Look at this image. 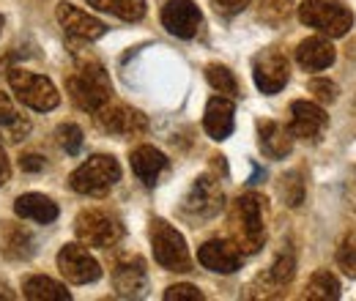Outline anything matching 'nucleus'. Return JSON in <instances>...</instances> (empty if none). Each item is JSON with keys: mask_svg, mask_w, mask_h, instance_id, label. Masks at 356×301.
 Here are the masks:
<instances>
[{"mask_svg": "<svg viewBox=\"0 0 356 301\" xmlns=\"http://www.w3.org/2000/svg\"><path fill=\"white\" fill-rule=\"evenodd\" d=\"M264 197L261 195H241L230 211V236L241 255H255L266 244V225H264Z\"/></svg>", "mask_w": 356, "mask_h": 301, "instance_id": "1", "label": "nucleus"}, {"mask_svg": "<svg viewBox=\"0 0 356 301\" xmlns=\"http://www.w3.org/2000/svg\"><path fill=\"white\" fill-rule=\"evenodd\" d=\"M66 88H69V96L74 99V104L80 110H90V113L104 107L110 101V93H113L104 66L96 60H80L77 72L69 77Z\"/></svg>", "mask_w": 356, "mask_h": 301, "instance_id": "2", "label": "nucleus"}, {"mask_svg": "<svg viewBox=\"0 0 356 301\" xmlns=\"http://www.w3.org/2000/svg\"><path fill=\"white\" fill-rule=\"evenodd\" d=\"M299 19L329 39H340L354 28V14L340 0H305L299 6Z\"/></svg>", "mask_w": 356, "mask_h": 301, "instance_id": "3", "label": "nucleus"}, {"mask_svg": "<svg viewBox=\"0 0 356 301\" xmlns=\"http://www.w3.org/2000/svg\"><path fill=\"white\" fill-rule=\"evenodd\" d=\"M118 178H121V165L107 154H96L72 172L69 184L80 195H96L99 197V195H107L118 184Z\"/></svg>", "mask_w": 356, "mask_h": 301, "instance_id": "4", "label": "nucleus"}, {"mask_svg": "<svg viewBox=\"0 0 356 301\" xmlns=\"http://www.w3.org/2000/svg\"><path fill=\"white\" fill-rule=\"evenodd\" d=\"M151 247H154V260L162 268H168V271H189L192 268L186 241L170 222L151 219Z\"/></svg>", "mask_w": 356, "mask_h": 301, "instance_id": "5", "label": "nucleus"}, {"mask_svg": "<svg viewBox=\"0 0 356 301\" xmlns=\"http://www.w3.org/2000/svg\"><path fill=\"white\" fill-rule=\"evenodd\" d=\"M8 83L14 88L17 99L31 110L47 113V110H55L60 104V93L42 74H33V72H25V69H11Z\"/></svg>", "mask_w": 356, "mask_h": 301, "instance_id": "6", "label": "nucleus"}, {"mask_svg": "<svg viewBox=\"0 0 356 301\" xmlns=\"http://www.w3.org/2000/svg\"><path fill=\"white\" fill-rule=\"evenodd\" d=\"M74 233H77V238H80L83 244L107 250V247H113V244L124 236V225H121L118 216L110 214V211L88 209V211H83V214L77 216Z\"/></svg>", "mask_w": 356, "mask_h": 301, "instance_id": "7", "label": "nucleus"}, {"mask_svg": "<svg viewBox=\"0 0 356 301\" xmlns=\"http://www.w3.org/2000/svg\"><path fill=\"white\" fill-rule=\"evenodd\" d=\"M222 206H225L222 186L211 175H200L189 186V192L184 195V203H181L184 214L192 216V219H211V216H217L222 211Z\"/></svg>", "mask_w": 356, "mask_h": 301, "instance_id": "8", "label": "nucleus"}, {"mask_svg": "<svg viewBox=\"0 0 356 301\" xmlns=\"http://www.w3.org/2000/svg\"><path fill=\"white\" fill-rule=\"evenodd\" d=\"M252 77H255V86H258L261 93H266V96L280 93L288 83V77H291L288 58L282 52H277V49H264L252 60Z\"/></svg>", "mask_w": 356, "mask_h": 301, "instance_id": "9", "label": "nucleus"}, {"mask_svg": "<svg viewBox=\"0 0 356 301\" xmlns=\"http://www.w3.org/2000/svg\"><path fill=\"white\" fill-rule=\"evenodd\" d=\"M58 268L74 285H88V282H96L102 277L99 260L93 258L86 247H80V244H66L58 252Z\"/></svg>", "mask_w": 356, "mask_h": 301, "instance_id": "10", "label": "nucleus"}, {"mask_svg": "<svg viewBox=\"0 0 356 301\" xmlns=\"http://www.w3.org/2000/svg\"><path fill=\"white\" fill-rule=\"evenodd\" d=\"M113 288L121 299H143L148 291V268L140 255L124 258L113 268Z\"/></svg>", "mask_w": 356, "mask_h": 301, "instance_id": "11", "label": "nucleus"}, {"mask_svg": "<svg viewBox=\"0 0 356 301\" xmlns=\"http://www.w3.org/2000/svg\"><path fill=\"white\" fill-rule=\"evenodd\" d=\"M96 121L104 131L121 134V137H134L148 129V121L143 113H137L127 104H110V101L96 110Z\"/></svg>", "mask_w": 356, "mask_h": 301, "instance_id": "12", "label": "nucleus"}, {"mask_svg": "<svg viewBox=\"0 0 356 301\" xmlns=\"http://www.w3.org/2000/svg\"><path fill=\"white\" fill-rule=\"evenodd\" d=\"M55 17L63 25V31L72 39H80V42H96V39H102L107 33V25L102 19L90 17L88 11H83V8L72 6V3H58Z\"/></svg>", "mask_w": 356, "mask_h": 301, "instance_id": "13", "label": "nucleus"}, {"mask_svg": "<svg viewBox=\"0 0 356 301\" xmlns=\"http://www.w3.org/2000/svg\"><path fill=\"white\" fill-rule=\"evenodd\" d=\"M162 25L178 39H192L203 25V14L192 0H168L162 8Z\"/></svg>", "mask_w": 356, "mask_h": 301, "instance_id": "14", "label": "nucleus"}, {"mask_svg": "<svg viewBox=\"0 0 356 301\" xmlns=\"http://www.w3.org/2000/svg\"><path fill=\"white\" fill-rule=\"evenodd\" d=\"M197 260H200L203 268H209L214 274H233V271L241 268V250L233 241L214 238V241H206L197 250Z\"/></svg>", "mask_w": 356, "mask_h": 301, "instance_id": "15", "label": "nucleus"}, {"mask_svg": "<svg viewBox=\"0 0 356 301\" xmlns=\"http://www.w3.org/2000/svg\"><path fill=\"white\" fill-rule=\"evenodd\" d=\"M329 115L323 113V107L312 104V101H293L291 104V134L302 137V140H315L321 131L326 129Z\"/></svg>", "mask_w": 356, "mask_h": 301, "instance_id": "16", "label": "nucleus"}, {"mask_svg": "<svg viewBox=\"0 0 356 301\" xmlns=\"http://www.w3.org/2000/svg\"><path fill=\"white\" fill-rule=\"evenodd\" d=\"M236 110H233V101L225 99V96H214L209 104H206V115H203V127L209 131L211 140H227L233 134L236 127Z\"/></svg>", "mask_w": 356, "mask_h": 301, "instance_id": "17", "label": "nucleus"}, {"mask_svg": "<svg viewBox=\"0 0 356 301\" xmlns=\"http://www.w3.org/2000/svg\"><path fill=\"white\" fill-rule=\"evenodd\" d=\"M0 255L6 260H28L33 255V236L17 222H0Z\"/></svg>", "mask_w": 356, "mask_h": 301, "instance_id": "18", "label": "nucleus"}, {"mask_svg": "<svg viewBox=\"0 0 356 301\" xmlns=\"http://www.w3.org/2000/svg\"><path fill=\"white\" fill-rule=\"evenodd\" d=\"M258 145L271 159H285L293 151V134L277 121H258Z\"/></svg>", "mask_w": 356, "mask_h": 301, "instance_id": "19", "label": "nucleus"}, {"mask_svg": "<svg viewBox=\"0 0 356 301\" xmlns=\"http://www.w3.org/2000/svg\"><path fill=\"white\" fill-rule=\"evenodd\" d=\"M334 55L337 52H334L332 42L323 39V36H310V39H305V42L299 44V49H296V60L307 72H323V69H329L334 63Z\"/></svg>", "mask_w": 356, "mask_h": 301, "instance_id": "20", "label": "nucleus"}, {"mask_svg": "<svg viewBox=\"0 0 356 301\" xmlns=\"http://www.w3.org/2000/svg\"><path fill=\"white\" fill-rule=\"evenodd\" d=\"M132 170L145 186H154L156 178L168 170V156L154 145H140L132 151Z\"/></svg>", "mask_w": 356, "mask_h": 301, "instance_id": "21", "label": "nucleus"}, {"mask_svg": "<svg viewBox=\"0 0 356 301\" xmlns=\"http://www.w3.org/2000/svg\"><path fill=\"white\" fill-rule=\"evenodd\" d=\"M14 211L22 219H33L39 225H49L58 219V206L47 197V195H39V192H28V195H19L17 203H14Z\"/></svg>", "mask_w": 356, "mask_h": 301, "instance_id": "22", "label": "nucleus"}, {"mask_svg": "<svg viewBox=\"0 0 356 301\" xmlns=\"http://www.w3.org/2000/svg\"><path fill=\"white\" fill-rule=\"evenodd\" d=\"M22 293H25V299H31V301H69L72 299V293L66 291V285H60V282H55V279H49V277H31V279H25Z\"/></svg>", "mask_w": 356, "mask_h": 301, "instance_id": "23", "label": "nucleus"}, {"mask_svg": "<svg viewBox=\"0 0 356 301\" xmlns=\"http://www.w3.org/2000/svg\"><path fill=\"white\" fill-rule=\"evenodd\" d=\"M0 131L6 134L8 143H19L25 140V134L31 131V121H25L17 107L11 104V99L6 93H0Z\"/></svg>", "mask_w": 356, "mask_h": 301, "instance_id": "24", "label": "nucleus"}, {"mask_svg": "<svg viewBox=\"0 0 356 301\" xmlns=\"http://www.w3.org/2000/svg\"><path fill=\"white\" fill-rule=\"evenodd\" d=\"M305 299H310V301H337V299H340V279H337L332 271H326V268L315 271V274L310 277V282H307Z\"/></svg>", "mask_w": 356, "mask_h": 301, "instance_id": "25", "label": "nucleus"}, {"mask_svg": "<svg viewBox=\"0 0 356 301\" xmlns=\"http://www.w3.org/2000/svg\"><path fill=\"white\" fill-rule=\"evenodd\" d=\"M88 6L107 11L118 19H127V22H137L145 17V0H88Z\"/></svg>", "mask_w": 356, "mask_h": 301, "instance_id": "26", "label": "nucleus"}, {"mask_svg": "<svg viewBox=\"0 0 356 301\" xmlns=\"http://www.w3.org/2000/svg\"><path fill=\"white\" fill-rule=\"evenodd\" d=\"M293 274H296V255H293L291 247H285V250L274 258L271 268L266 271V277L277 285V288H285V285L293 279Z\"/></svg>", "mask_w": 356, "mask_h": 301, "instance_id": "27", "label": "nucleus"}, {"mask_svg": "<svg viewBox=\"0 0 356 301\" xmlns=\"http://www.w3.org/2000/svg\"><path fill=\"white\" fill-rule=\"evenodd\" d=\"M206 80L211 83L214 90H220L225 96H238V80L222 63H209L206 66Z\"/></svg>", "mask_w": 356, "mask_h": 301, "instance_id": "28", "label": "nucleus"}, {"mask_svg": "<svg viewBox=\"0 0 356 301\" xmlns=\"http://www.w3.org/2000/svg\"><path fill=\"white\" fill-rule=\"evenodd\" d=\"M277 192H280V197L285 200V206H291V209L302 206V200H305V181H302V172L293 170V172H288V175H282Z\"/></svg>", "mask_w": 356, "mask_h": 301, "instance_id": "29", "label": "nucleus"}, {"mask_svg": "<svg viewBox=\"0 0 356 301\" xmlns=\"http://www.w3.org/2000/svg\"><path fill=\"white\" fill-rule=\"evenodd\" d=\"M337 266L343 268L346 277L356 279V230L346 233V238L337 247Z\"/></svg>", "mask_w": 356, "mask_h": 301, "instance_id": "30", "label": "nucleus"}, {"mask_svg": "<svg viewBox=\"0 0 356 301\" xmlns=\"http://www.w3.org/2000/svg\"><path fill=\"white\" fill-rule=\"evenodd\" d=\"M291 0H261V19L268 25H282L291 17Z\"/></svg>", "mask_w": 356, "mask_h": 301, "instance_id": "31", "label": "nucleus"}, {"mask_svg": "<svg viewBox=\"0 0 356 301\" xmlns=\"http://www.w3.org/2000/svg\"><path fill=\"white\" fill-rule=\"evenodd\" d=\"M58 145H60L66 154L77 156L80 148H83V129H80L77 124H60V127H58Z\"/></svg>", "mask_w": 356, "mask_h": 301, "instance_id": "32", "label": "nucleus"}, {"mask_svg": "<svg viewBox=\"0 0 356 301\" xmlns=\"http://www.w3.org/2000/svg\"><path fill=\"white\" fill-rule=\"evenodd\" d=\"M165 301H203V293L195 285H170L165 291Z\"/></svg>", "mask_w": 356, "mask_h": 301, "instance_id": "33", "label": "nucleus"}, {"mask_svg": "<svg viewBox=\"0 0 356 301\" xmlns=\"http://www.w3.org/2000/svg\"><path fill=\"white\" fill-rule=\"evenodd\" d=\"M310 93H315V99L323 104L337 101V86L329 80H310Z\"/></svg>", "mask_w": 356, "mask_h": 301, "instance_id": "34", "label": "nucleus"}, {"mask_svg": "<svg viewBox=\"0 0 356 301\" xmlns=\"http://www.w3.org/2000/svg\"><path fill=\"white\" fill-rule=\"evenodd\" d=\"M211 3H214L217 14H222V17H236L238 11H244L250 6V0H211Z\"/></svg>", "mask_w": 356, "mask_h": 301, "instance_id": "35", "label": "nucleus"}, {"mask_svg": "<svg viewBox=\"0 0 356 301\" xmlns=\"http://www.w3.org/2000/svg\"><path fill=\"white\" fill-rule=\"evenodd\" d=\"M19 168L25 172H39V170H44V159H42L39 154H22V156H19Z\"/></svg>", "mask_w": 356, "mask_h": 301, "instance_id": "36", "label": "nucleus"}, {"mask_svg": "<svg viewBox=\"0 0 356 301\" xmlns=\"http://www.w3.org/2000/svg\"><path fill=\"white\" fill-rule=\"evenodd\" d=\"M8 175H11V168H8V159H6V151L0 148V186L8 181Z\"/></svg>", "mask_w": 356, "mask_h": 301, "instance_id": "37", "label": "nucleus"}, {"mask_svg": "<svg viewBox=\"0 0 356 301\" xmlns=\"http://www.w3.org/2000/svg\"><path fill=\"white\" fill-rule=\"evenodd\" d=\"M0 299H3V301H11V299H14V293L8 291V285H6V282H0Z\"/></svg>", "mask_w": 356, "mask_h": 301, "instance_id": "38", "label": "nucleus"}, {"mask_svg": "<svg viewBox=\"0 0 356 301\" xmlns=\"http://www.w3.org/2000/svg\"><path fill=\"white\" fill-rule=\"evenodd\" d=\"M0 33H3V17H0Z\"/></svg>", "mask_w": 356, "mask_h": 301, "instance_id": "39", "label": "nucleus"}]
</instances>
